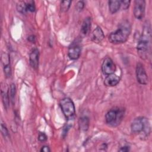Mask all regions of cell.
<instances>
[{"label": "cell", "instance_id": "1", "mask_svg": "<svg viewBox=\"0 0 152 152\" xmlns=\"http://www.w3.org/2000/svg\"><path fill=\"white\" fill-rule=\"evenodd\" d=\"M151 30L150 23L147 21L144 25L142 34L138 40L137 50L139 56L142 59H147L151 50Z\"/></svg>", "mask_w": 152, "mask_h": 152}, {"label": "cell", "instance_id": "2", "mask_svg": "<svg viewBox=\"0 0 152 152\" xmlns=\"http://www.w3.org/2000/svg\"><path fill=\"white\" fill-rule=\"evenodd\" d=\"M131 27L127 21L121 23L119 28L109 36V40L113 44H120L125 43L131 33Z\"/></svg>", "mask_w": 152, "mask_h": 152}, {"label": "cell", "instance_id": "3", "mask_svg": "<svg viewBox=\"0 0 152 152\" xmlns=\"http://www.w3.org/2000/svg\"><path fill=\"white\" fill-rule=\"evenodd\" d=\"M131 128L132 132L143 134L145 137H147L150 133V122L144 117H138L134 119L132 122Z\"/></svg>", "mask_w": 152, "mask_h": 152}, {"label": "cell", "instance_id": "4", "mask_svg": "<svg viewBox=\"0 0 152 152\" xmlns=\"http://www.w3.org/2000/svg\"><path fill=\"white\" fill-rule=\"evenodd\" d=\"M124 112L119 107H114L109 110L105 116L106 123L112 126H116L121 123Z\"/></svg>", "mask_w": 152, "mask_h": 152}, {"label": "cell", "instance_id": "5", "mask_svg": "<svg viewBox=\"0 0 152 152\" xmlns=\"http://www.w3.org/2000/svg\"><path fill=\"white\" fill-rule=\"evenodd\" d=\"M59 104L65 118L68 119H72L75 114V108L72 100L69 97H65L60 101Z\"/></svg>", "mask_w": 152, "mask_h": 152}, {"label": "cell", "instance_id": "6", "mask_svg": "<svg viewBox=\"0 0 152 152\" xmlns=\"http://www.w3.org/2000/svg\"><path fill=\"white\" fill-rule=\"evenodd\" d=\"M145 1L144 0H136L134 2V14L138 20H142L145 15Z\"/></svg>", "mask_w": 152, "mask_h": 152}, {"label": "cell", "instance_id": "7", "mask_svg": "<svg viewBox=\"0 0 152 152\" xmlns=\"http://www.w3.org/2000/svg\"><path fill=\"white\" fill-rule=\"evenodd\" d=\"M116 69V66L112 59L109 57H106L103 61L102 65V71L105 75L114 74Z\"/></svg>", "mask_w": 152, "mask_h": 152}, {"label": "cell", "instance_id": "8", "mask_svg": "<svg viewBox=\"0 0 152 152\" xmlns=\"http://www.w3.org/2000/svg\"><path fill=\"white\" fill-rule=\"evenodd\" d=\"M136 77L138 82L142 85L147 84L148 76L146 74L144 66L141 63H138L136 66Z\"/></svg>", "mask_w": 152, "mask_h": 152}, {"label": "cell", "instance_id": "9", "mask_svg": "<svg viewBox=\"0 0 152 152\" xmlns=\"http://www.w3.org/2000/svg\"><path fill=\"white\" fill-rule=\"evenodd\" d=\"M39 52L36 48L33 49L29 55V62L31 66L34 69H37L39 66Z\"/></svg>", "mask_w": 152, "mask_h": 152}, {"label": "cell", "instance_id": "10", "mask_svg": "<svg viewBox=\"0 0 152 152\" xmlns=\"http://www.w3.org/2000/svg\"><path fill=\"white\" fill-rule=\"evenodd\" d=\"M81 48L79 45H72L68 48V55L71 59L75 60L80 57L81 55Z\"/></svg>", "mask_w": 152, "mask_h": 152}, {"label": "cell", "instance_id": "11", "mask_svg": "<svg viewBox=\"0 0 152 152\" xmlns=\"http://www.w3.org/2000/svg\"><path fill=\"white\" fill-rule=\"evenodd\" d=\"M104 38V35L103 30L100 27L97 26L93 31L91 33V40L96 43H99L103 40Z\"/></svg>", "mask_w": 152, "mask_h": 152}, {"label": "cell", "instance_id": "12", "mask_svg": "<svg viewBox=\"0 0 152 152\" xmlns=\"http://www.w3.org/2000/svg\"><path fill=\"white\" fill-rule=\"evenodd\" d=\"M120 81V77L115 74L107 75L104 81V84L107 87L116 86Z\"/></svg>", "mask_w": 152, "mask_h": 152}, {"label": "cell", "instance_id": "13", "mask_svg": "<svg viewBox=\"0 0 152 152\" xmlns=\"http://www.w3.org/2000/svg\"><path fill=\"white\" fill-rule=\"evenodd\" d=\"M91 18L90 17H86L84 20L81 27V33L83 35L86 36L88 34L91 28Z\"/></svg>", "mask_w": 152, "mask_h": 152}, {"label": "cell", "instance_id": "14", "mask_svg": "<svg viewBox=\"0 0 152 152\" xmlns=\"http://www.w3.org/2000/svg\"><path fill=\"white\" fill-rule=\"evenodd\" d=\"M89 118L87 116H82L78 120V125L81 130L86 131L88 130L89 127Z\"/></svg>", "mask_w": 152, "mask_h": 152}, {"label": "cell", "instance_id": "15", "mask_svg": "<svg viewBox=\"0 0 152 152\" xmlns=\"http://www.w3.org/2000/svg\"><path fill=\"white\" fill-rule=\"evenodd\" d=\"M109 9L112 14L116 12L121 7V1L110 0L108 2Z\"/></svg>", "mask_w": 152, "mask_h": 152}, {"label": "cell", "instance_id": "16", "mask_svg": "<svg viewBox=\"0 0 152 152\" xmlns=\"http://www.w3.org/2000/svg\"><path fill=\"white\" fill-rule=\"evenodd\" d=\"M1 97H2L4 106L5 109L7 110L9 106V103L10 101L9 98V95H8V91H6L5 90H4L2 88H1Z\"/></svg>", "mask_w": 152, "mask_h": 152}, {"label": "cell", "instance_id": "17", "mask_svg": "<svg viewBox=\"0 0 152 152\" xmlns=\"http://www.w3.org/2000/svg\"><path fill=\"white\" fill-rule=\"evenodd\" d=\"M16 93V88L14 84H11L8 88V95L10 100L12 103V104H14V99H15V96Z\"/></svg>", "mask_w": 152, "mask_h": 152}, {"label": "cell", "instance_id": "18", "mask_svg": "<svg viewBox=\"0 0 152 152\" xmlns=\"http://www.w3.org/2000/svg\"><path fill=\"white\" fill-rule=\"evenodd\" d=\"M1 62L3 65V68L10 65V59L9 55L5 52H2L1 54Z\"/></svg>", "mask_w": 152, "mask_h": 152}, {"label": "cell", "instance_id": "19", "mask_svg": "<svg viewBox=\"0 0 152 152\" xmlns=\"http://www.w3.org/2000/svg\"><path fill=\"white\" fill-rule=\"evenodd\" d=\"M17 10L18 12L22 14H25L27 12L26 3L24 1H20L17 5Z\"/></svg>", "mask_w": 152, "mask_h": 152}, {"label": "cell", "instance_id": "20", "mask_svg": "<svg viewBox=\"0 0 152 152\" xmlns=\"http://www.w3.org/2000/svg\"><path fill=\"white\" fill-rule=\"evenodd\" d=\"M72 2L71 1H63L61 2L60 9L62 12H66L69 10Z\"/></svg>", "mask_w": 152, "mask_h": 152}, {"label": "cell", "instance_id": "21", "mask_svg": "<svg viewBox=\"0 0 152 152\" xmlns=\"http://www.w3.org/2000/svg\"><path fill=\"white\" fill-rule=\"evenodd\" d=\"M1 131L2 135L4 137H6L8 135V131L7 128V126L2 121H1Z\"/></svg>", "mask_w": 152, "mask_h": 152}, {"label": "cell", "instance_id": "22", "mask_svg": "<svg viewBox=\"0 0 152 152\" xmlns=\"http://www.w3.org/2000/svg\"><path fill=\"white\" fill-rule=\"evenodd\" d=\"M26 6H27V11L34 12L35 11V5L33 1H30L26 3Z\"/></svg>", "mask_w": 152, "mask_h": 152}, {"label": "cell", "instance_id": "23", "mask_svg": "<svg viewBox=\"0 0 152 152\" xmlns=\"http://www.w3.org/2000/svg\"><path fill=\"white\" fill-rule=\"evenodd\" d=\"M3 69H4V72L5 77L10 78L11 75V69L10 65L6 67H4Z\"/></svg>", "mask_w": 152, "mask_h": 152}, {"label": "cell", "instance_id": "24", "mask_svg": "<svg viewBox=\"0 0 152 152\" xmlns=\"http://www.w3.org/2000/svg\"><path fill=\"white\" fill-rule=\"evenodd\" d=\"M131 3V1L126 0V1H121V7L124 10H126L129 8V5Z\"/></svg>", "mask_w": 152, "mask_h": 152}, {"label": "cell", "instance_id": "25", "mask_svg": "<svg viewBox=\"0 0 152 152\" xmlns=\"http://www.w3.org/2000/svg\"><path fill=\"white\" fill-rule=\"evenodd\" d=\"M84 2L83 1H78L77 3V4H76V5H75V9H76V10L77 11H82L83 10V9L84 8Z\"/></svg>", "mask_w": 152, "mask_h": 152}, {"label": "cell", "instance_id": "26", "mask_svg": "<svg viewBox=\"0 0 152 152\" xmlns=\"http://www.w3.org/2000/svg\"><path fill=\"white\" fill-rule=\"evenodd\" d=\"M47 136L46 135L43 133V132H40L39 134V136H38V139L41 142H44L46 141L47 140Z\"/></svg>", "mask_w": 152, "mask_h": 152}, {"label": "cell", "instance_id": "27", "mask_svg": "<svg viewBox=\"0 0 152 152\" xmlns=\"http://www.w3.org/2000/svg\"><path fill=\"white\" fill-rule=\"evenodd\" d=\"M119 151H122V152H127V151H129V146H127V145L122 147H121L120 149H119Z\"/></svg>", "mask_w": 152, "mask_h": 152}, {"label": "cell", "instance_id": "28", "mask_svg": "<svg viewBox=\"0 0 152 152\" xmlns=\"http://www.w3.org/2000/svg\"><path fill=\"white\" fill-rule=\"evenodd\" d=\"M40 151H43V152H49L50 151V150L49 148V147L47 145H44L42 147V148L40 149Z\"/></svg>", "mask_w": 152, "mask_h": 152}, {"label": "cell", "instance_id": "29", "mask_svg": "<svg viewBox=\"0 0 152 152\" xmlns=\"http://www.w3.org/2000/svg\"><path fill=\"white\" fill-rule=\"evenodd\" d=\"M28 40L30 42H31V43H34L36 40V37L34 36V35H30V36L28 37Z\"/></svg>", "mask_w": 152, "mask_h": 152}]
</instances>
